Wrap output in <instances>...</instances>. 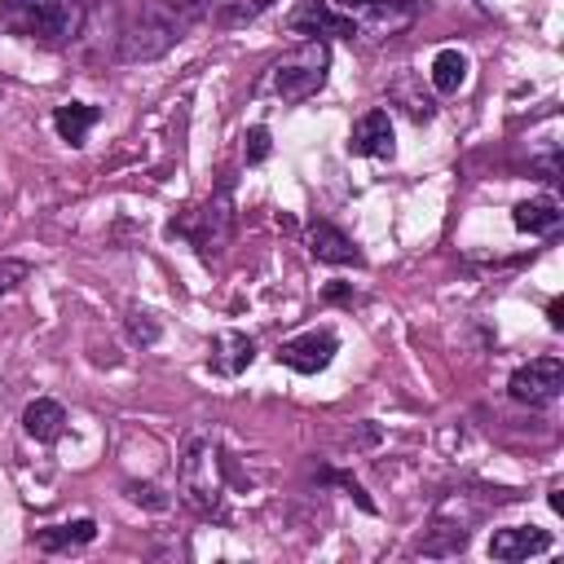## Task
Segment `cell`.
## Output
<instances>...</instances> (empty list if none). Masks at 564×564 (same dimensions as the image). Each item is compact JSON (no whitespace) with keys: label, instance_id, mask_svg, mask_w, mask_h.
Instances as JSON below:
<instances>
[{"label":"cell","instance_id":"6da1fadb","mask_svg":"<svg viewBox=\"0 0 564 564\" xmlns=\"http://www.w3.org/2000/svg\"><path fill=\"white\" fill-rule=\"evenodd\" d=\"M203 18H207V0H141L119 31V57L154 62L172 44H181Z\"/></svg>","mask_w":564,"mask_h":564},{"label":"cell","instance_id":"7a4b0ae2","mask_svg":"<svg viewBox=\"0 0 564 564\" xmlns=\"http://www.w3.org/2000/svg\"><path fill=\"white\" fill-rule=\"evenodd\" d=\"M176 485H181V498L198 516H225V458H220V441L212 432L185 436L181 463H176Z\"/></svg>","mask_w":564,"mask_h":564},{"label":"cell","instance_id":"3957f363","mask_svg":"<svg viewBox=\"0 0 564 564\" xmlns=\"http://www.w3.org/2000/svg\"><path fill=\"white\" fill-rule=\"evenodd\" d=\"M0 26L44 44H66L84 26V0H0Z\"/></svg>","mask_w":564,"mask_h":564},{"label":"cell","instance_id":"277c9868","mask_svg":"<svg viewBox=\"0 0 564 564\" xmlns=\"http://www.w3.org/2000/svg\"><path fill=\"white\" fill-rule=\"evenodd\" d=\"M330 70V44L326 40H300L291 53L273 62V93L282 101H304L326 84Z\"/></svg>","mask_w":564,"mask_h":564},{"label":"cell","instance_id":"5b68a950","mask_svg":"<svg viewBox=\"0 0 564 564\" xmlns=\"http://www.w3.org/2000/svg\"><path fill=\"white\" fill-rule=\"evenodd\" d=\"M229 229H234V212H229V194H216L198 207H189L185 216H176L167 225L172 238H185L198 256H216L225 242H229Z\"/></svg>","mask_w":564,"mask_h":564},{"label":"cell","instance_id":"8992f818","mask_svg":"<svg viewBox=\"0 0 564 564\" xmlns=\"http://www.w3.org/2000/svg\"><path fill=\"white\" fill-rule=\"evenodd\" d=\"M507 392L520 405H551L564 392V361L560 357H533V361L516 366L507 379Z\"/></svg>","mask_w":564,"mask_h":564},{"label":"cell","instance_id":"52a82bcc","mask_svg":"<svg viewBox=\"0 0 564 564\" xmlns=\"http://www.w3.org/2000/svg\"><path fill=\"white\" fill-rule=\"evenodd\" d=\"M344 13L352 18L357 31L388 40V35H401L405 26H414L419 4L414 0H344Z\"/></svg>","mask_w":564,"mask_h":564},{"label":"cell","instance_id":"ba28073f","mask_svg":"<svg viewBox=\"0 0 564 564\" xmlns=\"http://www.w3.org/2000/svg\"><path fill=\"white\" fill-rule=\"evenodd\" d=\"M286 31L304 35V40H330V35H357L352 18L344 9H335L330 0H295V9L286 13Z\"/></svg>","mask_w":564,"mask_h":564},{"label":"cell","instance_id":"9c48e42d","mask_svg":"<svg viewBox=\"0 0 564 564\" xmlns=\"http://www.w3.org/2000/svg\"><path fill=\"white\" fill-rule=\"evenodd\" d=\"M335 352H339V339L330 330H304V335H295L278 348V361L295 375H317V370L330 366Z\"/></svg>","mask_w":564,"mask_h":564},{"label":"cell","instance_id":"30bf717a","mask_svg":"<svg viewBox=\"0 0 564 564\" xmlns=\"http://www.w3.org/2000/svg\"><path fill=\"white\" fill-rule=\"evenodd\" d=\"M555 546V538L538 524H507V529H494L489 533V555L502 560V564H516V560H529V555H546Z\"/></svg>","mask_w":564,"mask_h":564},{"label":"cell","instance_id":"8fae6325","mask_svg":"<svg viewBox=\"0 0 564 564\" xmlns=\"http://www.w3.org/2000/svg\"><path fill=\"white\" fill-rule=\"evenodd\" d=\"M348 154H361V159H392V154H397L388 110H366V115L352 123V132H348Z\"/></svg>","mask_w":564,"mask_h":564},{"label":"cell","instance_id":"7c38bea8","mask_svg":"<svg viewBox=\"0 0 564 564\" xmlns=\"http://www.w3.org/2000/svg\"><path fill=\"white\" fill-rule=\"evenodd\" d=\"M308 251H313V260H322V264H361V260H366L361 247H357L339 225H330V220H313V225H308Z\"/></svg>","mask_w":564,"mask_h":564},{"label":"cell","instance_id":"4fadbf2b","mask_svg":"<svg viewBox=\"0 0 564 564\" xmlns=\"http://www.w3.org/2000/svg\"><path fill=\"white\" fill-rule=\"evenodd\" d=\"M251 361H256V344H251V335H242V330H220V335L212 339L207 366H212L216 375L234 379V375H242Z\"/></svg>","mask_w":564,"mask_h":564},{"label":"cell","instance_id":"5bb4252c","mask_svg":"<svg viewBox=\"0 0 564 564\" xmlns=\"http://www.w3.org/2000/svg\"><path fill=\"white\" fill-rule=\"evenodd\" d=\"M22 432H26L31 441L53 445V441L66 432V405L53 401V397H35V401L22 410Z\"/></svg>","mask_w":564,"mask_h":564},{"label":"cell","instance_id":"9a60e30c","mask_svg":"<svg viewBox=\"0 0 564 564\" xmlns=\"http://www.w3.org/2000/svg\"><path fill=\"white\" fill-rule=\"evenodd\" d=\"M560 220H564V212H560L555 203H546V198H529V203H516V207H511V225H516L520 234H533V238L555 234Z\"/></svg>","mask_w":564,"mask_h":564},{"label":"cell","instance_id":"2e32d148","mask_svg":"<svg viewBox=\"0 0 564 564\" xmlns=\"http://www.w3.org/2000/svg\"><path fill=\"white\" fill-rule=\"evenodd\" d=\"M97 119H101V110L88 106V101H66V106L53 110V128H57V137L70 141V145H84V137H88V128H93Z\"/></svg>","mask_w":564,"mask_h":564},{"label":"cell","instance_id":"e0dca14e","mask_svg":"<svg viewBox=\"0 0 564 564\" xmlns=\"http://www.w3.org/2000/svg\"><path fill=\"white\" fill-rule=\"evenodd\" d=\"M467 70H471L467 53H458V48H441V53L432 57L427 79H432V88H436V93H458V88L467 84Z\"/></svg>","mask_w":564,"mask_h":564},{"label":"cell","instance_id":"ac0fdd59","mask_svg":"<svg viewBox=\"0 0 564 564\" xmlns=\"http://www.w3.org/2000/svg\"><path fill=\"white\" fill-rule=\"evenodd\" d=\"M97 538V520H70V524H48L35 533L40 551H66V546H88Z\"/></svg>","mask_w":564,"mask_h":564},{"label":"cell","instance_id":"d6986e66","mask_svg":"<svg viewBox=\"0 0 564 564\" xmlns=\"http://www.w3.org/2000/svg\"><path fill=\"white\" fill-rule=\"evenodd\" d=\"M273 0H207V18L216 26H247L256 22Z\"/></svg>","mask_w":564,"mask_h":564},{"label":"cell","instance_id":"ffe728a7","mask_svg":"<svg viewBox=\"0 0 564 564\" xmlns=\"http://www.w3.org/2000/svg\"><path fill=\"white\" fill-rule=\"evenodd\" d=\"M269 150H273L269 128H264V123H251V128H247V137H242V159H247V163H264V159H269Z\"/></svg>","mask_w":564,"mask_h":564},{"label":"cell","instance_id":"44dd1931","mask_svg":"<svg viewBox=\"0 0 564 564\" xmlns=\"http://www.w3.org/2000/svg\"><path fill=\"white\" fill-rule=\"evenodd\" d=\"M128 339L141 344V348H150V344L159 339V322H154L145 308H132V313H128Z\"/></svg>","mask_w":564,"mask_h":564},{"label":"cell","instance_id":"7402d4cb","mask_svg":"<svg viewBox=\"0 0 564 564\" xmlns=\"http://www.w3.org/2000/svg\"><path fill=\"white\" fill-rule=\"evenodd\" d=\"M26 273H31V264H26V260H0V295H9L13 286H22V282H26Z\"/></svg>","mask_w":564,"mask_h":564},{"label":"cell","instance_id":"603a6c76","mask_svg":"<svg viewBox=\"0 0 564 564\" xmlns=\"http://www.w3.org/2000/svg\"><path fill=\"white\" fill-rule=\"evenodd\" d=\"M128 498H132V502H145L150 511H163V507L172 502V498H167L159 485H128Z\"/></svg>","mask_w":564,"mask_h":564},{"label":"cell","instance_id":"cb8c5ba5","mask_svg":"<svg viewBox=\"0 0 564 564\" xmlns=\"http://www.w3.org/2000/svg\"><path fill=\"white\" fill-rule=\"evenodd\" d=\"M560 313H564V304H560V300H551V304H546V322H551V330H560V326H564V317H560Z\"/></svg>","mask_w":564,"mask_h":564},{"label":"cell","instance_id":"d4e9b609","mask_svg":"<svg viewBox=\"0 0 564 564\" xmlns=\"http://www.w3.org/2000/svg\"><path fill=\"white\" fill-rule=\"evenodd\" d=\"M326 300H348V286H326Z\"/></svg>","mask_w":564,"mask_h":564},{"label":"cell","instance_id":"484cf974","mask_svg":"<svg viewBox=\"0 0 564 564\" xmlns=\"http://www.w3.org/2000/svg\"><path fill=\"white\" fill-rule=\"evenodd\" d=\"M0 405H4V383H0Z\"/></svg>","mask_w":564,"mask_h":564}]
</instances>
